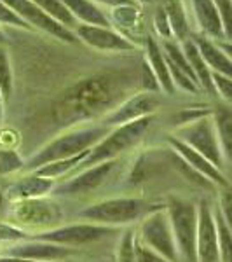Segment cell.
I'll use <instances>...</instances> for the list:
<instances>
[{"label": "cell", "instance_id": "obj_1", "mask_svg": "<svg viewBox=\"0 0 232 262\" xmlns=\"http://www.w3.org/2000/svg\"><path fill=\"white\" fill-rule=\"evenodd\" d=\"M152 121H154V114H152V116L140 117V119H134L131 122H126V124L115 126V128L112 131H108L100 142H96L95 145L91 147L87 156L82 159V163L79 164L74 171H81L84 168L95 166V164H98V163L117 159V156L129 150L131 147H134L142 140L143 135L149 131Z\"/></svg>", "mask_w": 232, "mask_h": 262}, {"label": "cell", "instance_id": "obj_2", "mask_svg": "<svg viewBox=\"0 0 232 262\" xmlns=\"http://www.w3.org/2000/svg\"><path fill=\"white\" fill-rule=\"evenodd\" d=\"M108 133L107 126H87V128H77L66 131L58 138L51 140L48 145L42 147L33 158H30L25 164V170L33 171L37 168L44 166L48 163L68 159L79 156L81 152L89 150L96 142H100Z\"/></svg>", "mask_w": 232, "mask_h": 262}, {"label": "cell", "instance_id": "obj_3", "mask_svg": "<svg viewBox=\"0 0 232 262\" xmlns=\"http://www.w3.org/2000/svg\"><path fill=\"white\" fill-rule=\"evenodd\" d=\"M152 206L140 198H110L86 206L79 212V219L100 226L121 227L138 222Z\"/></svg>", "mask_w": 232, "mask_h": 262}, {"label": "cell", "instance_id": "obj_4", "mask_svg": "<svg viewBox=\"0 0 232 262\" xmlns=\"http://www.w3.org/2000/svg\"><path fill=\"white\" fill-rule=\"evenodd\" d=\"M63 212L56 201L48 198L16 200L9 208V222L18 229L33 231V234L58 227L63 221Z\"/></svg>", "mask_w": 232, "mask_h": 262}, {"label": "cell", "instance_id": "obj_5", "mask_svg": "<svg viewBox=\"0 0 232 262\" xmlns=\"http://www.w3.org/2000/svg\"><path fill=\"white\" fill-rule=\"evenodd\" d=\"M138 222H140L136 232L138 243L157 252L170 262H180L166 206H152Z\"/></svg>", "mask_w": 232, "mask_h": 262}, {"label": "cell", "instance_id": "obj_6", "mask_svg": "<svg viewBox=\"0 0 232 262\" xmlns=\"http://www.w3.org/2000/svg\"><path fill=\"white\" fill-rule=\"evenodd\" d=\"M170 217L173 238H175L176 252L180 262H197L196 257V227L197 210L196 205L187 200L173 198L166 205Z\"/></svg>", "mask_w": 232, "mask_h": 262}, {"label": "cell", "instance_id": "obj_7", "mask_svg": "<svg viewBox=\"0 0 232 262\" xmlns=\"http://www.w3.org/2000/svg\"><path fill=\"white\" fill-rule=\"evenodd\" d=\"M178 140L187 143L191 149L199 152L201 156H204L208 161H212L218 170L223 171L225 168V158H223V152L220 147L217 137V129H215L212 112L208 116H202L199 119L189 122V124L182 126L180 129V137H176Z\"/></svg>", "mask_w": 232, "mask_h": 262}, {"label": "cell", "instance_id": "obj_8", "mask_svg": "<svg viewBox=\"0 0 232 262\" xmlns=\"http://www.w3.org/2000/svg\"><path fill=\"white\" fill-rule=\"evenodd\" d=\"M117 229L119 227L100 226V224H92V222H79V224L58 226L53 227V229L37 232V234H32V238L56 243L61 245V247H81V245L100 242V239L117 232Z\"/></svg>", "mask_w": 232, "mask_h": 262}, {"label": "cell", "instance_id": "obj_9", "mask_svg": "<svg viewBox=\"0 0 232 262\" xmlns=\"http://www.w3.org/2000/svg\"><path fill=\"white\" fill-rule=\"evenodd\" d=\"M4 257H16V259H30L39 262H61L74 253V248L61 247L56 243L42 242V239H21L11 242L2 250Z\"/></svg>", "mask_w": 232, "mask_h": 262}, {"label": "cell", "instance_id": "obj_10", "mask_svg": "<svg viewBox=\"0 0 232 262\" xmlns=\"http://www.w3.org/2000/svg\"><path fill=\"white\" fill-rule=\"evenodd\" d=\"M197 210L196 227V257L197 262H220L218 257V238L215 212L208 201H201Z\"/></svg>", "mask_w": 232, "mask_h": 262}, {"label": "cell", "instance_id": "obj_11", "mask_svg": "<svg viewBox=\"0 0 232 262\" xmlns=\"http://www.w3.org/2000/svg\"><path fill=\"white\" fill-rule=\"evenodd\" d=\"M117 161L115 159H110V161H103L98 163L95 166L84 168L77 173V175L70 177L65 184L54 187L53 191L58 194H63V196H81V194H89L92 191L103 185L107 179L110 177V173L115 168Z\"/></svg>", "mask_w": 232, "mask_h": 262}, {"label": "cell", "instance_id": "obj_12", "mask_svg": "<svg viewBox=\"0 0 232 262\" xmlns=\"http://www.w3.org/2000/svg\"><path fill=\"white\" fill-rule=\"evenodd\" d=\"M4 4L11 7L16 14L19 16L28 27H35L39 30H44L51 33V35L58 37L61 40H66V42H75V35L72 33L68 28H65L63 25L58 23L56 19H53L51 16L45 14L44 11L39 9L30 0H2Z\"/></svg>", "mask_w": 232, "mask_h": 262}, {"label": "cell", "instance_id": "obj_13", "mask_svg": "<svg viewBox=\"0 0 232 262\" xmlns=\"http://www.w3.org/2000/svg\"><path fill=\"white\" fill-rule=\"evenodd\" d=\"M168 143H170L171 150L175 152V154L178 156V158L182 159V161L187 164L191 170L199 173L201 177H204V179L208 180L210 184H213L215 187H218V189H229L230 187L229 179H227L225 173H223L222 170H218L212 161H208V159H206L204 156H201L199 152L191 149L187 143H183L182 140H178V138H175V137L168 138Z\"/></svg>", "mask_w": 232, "mask_h": 262}, {"label": "cell", "instance_id": "obj_14", "mask_svg": "<svg viewBox=\"0 0 232 262\" xmlns=\"http://www.w3.org/2000/svg\"><path fill=\"white\" fill-rule=\"evenodd\" d=\"M159 105V100L154 93H142L136 95L133 98H129L128 101L121 105V107L113 108V111L105 117V124L103 126H121L126 122H131L134 119H140V117L152 116L155 112Z\"/></svg>", "mask_w": 232, "mask_h": 262}, {"label": "cell", "instance_id": "obj_15", "mask_svg": "<svg viewBox=\"0 0 232 262\" xmlns=\"http://www.w3.org/2000/svg\"><path fill=\"white\" fill-rule=\"evenodd\" d=\"M163 48H164L163 53H164V58H166L168 70H170L173 84L189 93H199L201 91L199 82H197L189 61L185 60L182 48H178L175 42H170V40L164 42Z\"/></svg>", "mask_w": 232, "mask_h": 262}, {"label": "cell", "instance_id": "obj_16", "mask_svg": "<svg viewBox=\"0 0 232 262\" xmlns=\"http://www.w3.org/2000/svg\"><path fill=\"white\" fill-rule=\"evenodd\" d=\"M77 37H81L91 48L101 51H133L134 44L129 42L121 33L103 27H92V25H79Z\"/></svg>", "mask_w": 232, "mask_h": 262}, {"label": "cell", "instance_id": "obj_17", "mask_svg": "<svg viewBox=\"0 0 232 262\" xmlns=\"http://www.w3.org/2000/svg\"><path fill=\"white\" fill-rule=\"evenodd\" d=\"M56 187V182L51 179L37 175L35 171L25 175L23 179L11 185L7 189V194L12 201L16 200H33V198H45L48 194Z\"/></svg>", "mask_w": 232, "mask_h": 262}, {"label": "cell", "instance_id": "obj_18", "mask_svg": "<svg viewBox=\"0 0 232 262\" xmlns=\"http://www.w3.org/2000/svg\"><path fill=\"white\" fill-rule=\"evenodd\" d=\"M147 65L154 72L155 79H157V82H159V88H161L163 91H166L168 95H173V93H175V84H173L170 70H168L166 58H164L161 46L152 39V37L147 39Z\"/></svg>", "mask_w": 232, "mask_h": 262}, {"label": "cell", "instance_id": "obj_19", "mask_svg": "<svg viewBox=\"0 0 232 262\" xmlns=\"http://www.w3.org/2000/svg\"><path fill=\"white\" fill-rule=\"evenodd\" d=\"M192 7L197 23H199L201 30L206 35L213 37V39H225L222 21L218 18V12L213 0H192Z\"/></svg>", "mask_w": 232, "mask_h": 262}, {"label": "cell", "instance_id": "obj_20", "mask_svg": "<svg viewBox=\"0 0 232 262\" xmlns=\"http://www.w3.org/2000/svg\"><path fill=\"white\" fill-rule=\"evenodd\" d=\"M194 44H196L201 58L204 60L206 67H208L210 70L230 77L232 75V63L229 60V56H227V53H223V51L220 49V46H215L212 40L202 39V37H196Z\"/></svg>", "mask_w": 232, "mask_h": 262}, {"label": "cell", "instance_id": "obj_21", "mask_svg": "<svg viewBox=\"0 0 232 262\" xmlns=\"http://www.w3.org/2000/svg\"><path fill=\"white\" fill-rule=\"evenodd\" d=\"M63 6L68 9V12L74 16V19H81L86 25H92V27H103L110 28V19L100 11L96 4L91 0H61Z\"/></svg>", "mask_w": 232, "mask_h": 262}, {"label": "cell", "instance_id": "obj_22", "mask_svg": "<svg viewBox=\"0 0 232 262\" xmlns=\"http://www.w3.org/2000/svg\"><path fill=\"white\" fill-rule=\"evenodd\" d=\"M182 51H183L185 60L189 61L194 75H196L197 82H199V88L204 90L206 93H210V95H213L215 90H213V82H212V70L206 67V63L201 58L199 51H197L196 44H194V40H185Z\"/></svg>", "mask_w": 232, "mask_h": 262}, {"label": "cell", "instance_id": "obj_23", "mask_svg": "<svg viewBox=\"0 0 232 262\" xmlns=\"http://www.w3.org/2000/svg\"><path fill=\"white\" fill-rule=\"evenodd\" d=\"M212 119L217 129V137L220 142L222 152L225 161L229 163L230 159V142H232V116L227 107H220L218 111L212 112Z\"/></svg>", "mask_w": 232, "mask_h": 262}, {"label": "cell", "instance_id": "obj_24", "mask_svg": "<svg viewBox=\"0 0 232 262\" xmlns=\"http://www.w3.org/2000/svg\"><path fill=\"white\" fill-rule=\"evenodd\" d=\"M87 152H89V150L81 152L79 156H74V158H68V159H60V161L48 163V164H44V166L37 168V170H33V171H35L37 175L44 177V179H51V180L56 182L58 179L68 177L70 173L82 163V159L87 156Z\"/></svg>", "mask_w": 232, "mask_h": 262}, {"label": "cell", "instance_id": "obj_25", "mask_svg": "<svg viewBox=\"0 0 232 262\" xmlns=\"http://www.w3.org/2000/svg\"><path fill=\"white\" fill-rule=\"evenodd\" d=\"M161 7L168 18V23H170L171 35H175L176 39H185L189 32V25L182 2L180 0H164Z\"/></svg>", "mask_w": 232, "mask_h": 262}, {"label": "cell", "instance_id": "obj_26", "mask_svg": "<svg viewBox=\"0 0 232 262\" xmlns=\"http://www.w3.org/2000/svg\"><path fill=\"white\" fill-rule=\"evenodd\" d=\"M30 2H33L39 9H42L53 19H56L65 28H72L77 25V21L74 19V16L70 14L68 9L63 6L61 0H30Z\"/></svg>", "mask_w": 232, "mask_h": 262}, {"label": "cell", "instance_id": "obj_27", "mask_svg": "<svg viewBox=\"0 0 232 262\" xmlns=\"http://www.w3.org/2000/svg\"><path fill=\"white\" fill-rule=\"evenodd\" d=\"M215 224H217L218 238V257L220 262H232V239H230V224L222 217V213L215 212Z\"/></svg>", "mask_w": 232, "mask_h": 262}, {"label": "cell", "instance_id": "obj_28", "mask_svg": "<svg viewBox=\"0 0 232 262\" xmlns=\"http://www.w3.org/2000/svg\"><path fill=\"white\" fill-rule=\"evenodd\" d=\"M134 245H136V232L133 229H126L117 245L115 262H138Z\"/></svg>", "mask_w": 232, "mask_h": 262}, {"label": "cell", "instance_id": "obj_29", "mask_svg": "<svg viewBox=\"0 0 232 262\" xmlns=\"http://www.w3.org/2000/svg\"><path fill=\"white\" fill-rule=\"evenodd\" d=\"M113 21L122 30H133L136 28L138 23V9L134 4H128V6H117L113 7Z\"/></svg>", "mask_w": 232, "mask_h": 262}, {"label": "cell", "instance_id": "obj_30", "mask_svg": "<svg viewBox=\"0 0 232 262\" xmlns=\"http://www.w3.org/2000/svg\"><path fill=\"white\" fill-rule=\"evenodd\" d=\"M23 158L14 149H0V175H11V173L25 170Z\"/></svg>", "mask_w": 232, "mask_h": 262}, {"label": "cell", "instance_id": "obj_31", "mask_svg": "<svg viewBox=\"0 0 232 262\" xmlns=\"http://www.w3.org/2000/svg\"><path fill=\"white\" fill-rule=\"evenodd\" d=\"M0 93L2 98H9L12 95V70L7 51L0 46Z\"/></svg>", "mask_w": 232, "mask_h": 262}, {"label": "cell", "instance_id": "obj_32", "mask_svg": "<svg viewBox=\"0 0 232 262\" xmlns=\"http://www.w3.org/2000/svg\"><path fill=\"white\" fill-rule=\"evenodd\" d=\"M215 7H217L218 18L222 21V28L225 33V39L229 40L232 37V25H230V11H232V2L230 0H213Z\"/></svg>", "mask_w": 232, "mask_h": 262}, {"label": "cell", "instance_id": "obj_33", "mask_svg": "<svg viewBox=\"0 0 232 262\" xmlns=\"http://www.w3.org/2000/svg\"><path fill=\"white\" fill-rule=\"evenodd\" d=\"M212 82H213V90L222 96L223 100L229 103L232 100V81L230 77L222 74H217V72H212Z\"/></svg>", "mask_w": 232, "mask_h": 262}, {"label": "cell", "instance_id": "obj_34", "mask_svg": "<svg viewBox=\"0 0 232 262\" xmlns=\"http://www.w3.org/2000/svg\"><path fill=\"white\" fill-rule=\"evenodd\" d=\"M0 23L14 25V27H19V28H30L9 6H7V4H4L2 0H0Z\"/></svg>", "mask_w": 232, "mask_h": 262}, {"label": "cell", "instance_id": "obj_35", "mask_svg": "<svg viewBox=\"0 0 232 262\" xmlns=\"http://www.w3.org/2000/svg\"><path fill=\"white\" fill-rule=\"evenodd\" d=\"M134 248H136V259L138 262H170L168 259H164L163 255H159L157 252H154V250H150V248H147V247H143L142 243H138L134 245Z\"/></svg>", "mask_w": 232, "mask_h": 262}, {"label": "cell", "instance_id": "obj_36", "mask_svg": "<svg viewBox=\"0 0 232 262\" xmlns=\"http://www.w3.org/2000/svg\"><path fill=\"white\" fill-rule=\"evenodd\" d=\"M142 79H143V88H145L149 93H155V91L161 90V88H159L157 79H155V75H154V72L150 70V67L147 65V63H143Z\"/></svg>", "mask_w": 232, "mask_h": 262}, {"label": "cell", "instance_id": "obj_37", "mask_svg": "<svg viewBox=\"0 0 232 262\" xmlns=\"http://www.w3.org/2000/svg\"><path fill=\"white\" fill-rule=\"evenodd\" d=\"M155 27H157V32L159 35L164 37V39H170L171 37V28H170V23H168V18L164 14L163 7H159L157 12H155Z\"/></svg>", "mask_w": 232, "mask_h": 262}, {"label": "cell", "instance_id": "obj_38", "mask_svg": "<svg viewBox=\"0 0 232 262\" xmlns=\"http://www.w3.org/2000/svg\"><path fill=\"white\" fill-rule=\"evenodd\" d=\"M92 2V0H91ZM96 2L107 4V6L117 7V6H128V4H134V0H96Z\"/></svg>", "mask_w": 232, "mask_h": 262}, {"label": "cell", "instance_id": "obj_39", "mask_svg": "<svg viewBox=\"0 0 232 262\" xmlns=\"http://www.w3.org/2000/svg\"><path fill=\"white\" fill-rule=\"evenodd\" d=\"M6 212V194L2 192V189H0V215Z\"/></svg>", "mask_w": 232, "mask_h": 262}, {"label": "cell", "instance_id": "obj_40", "mask_svg": "<svg viewBox=\"0 0 232 262\" xmlns=\"http://www.w3.org/2000/svg\"><path fill=\"white\" fill-rule=\"evenodd\" d=\"M4 121V98H2V93H0V126H2Z\"/></svg>", "mask_w": 232, "mask_h": 262}, {"label": "cell", "instance_id": "obj_41", "mask_svg": "<svg viewBox=\"0 0 232 262\" xmlns=\"http://www.w3.org/2000/svg\"><path fill=\"white\" fill-rule=\"evenodd\" d=\"M4 40H6V37H4L2 32H0V44H4Z\"/></svg>", "mask_w": 232, "mask_h": 262}, {"label": "cell", "instance_id": "obj_42", "mask_svg": "<svg viewBox=\"0 0 232 262\" xmlns=\"http://www.w3.org/2000/svg\"><path fill=\"white\" fill-rule=\"evenodd\" d=\"M142 2H150V0H142Z\"/></svg>", "mask_w": 232, "mask_h": 262}]
</instances>
